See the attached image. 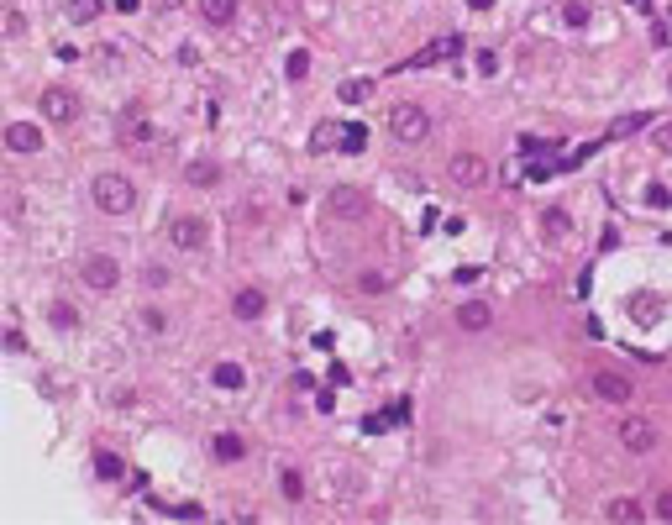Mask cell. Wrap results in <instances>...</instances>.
<instances>
[{"instance_id": "1", "label": "cell", "mask_w": 672, "mask_h": 525, "mask_svg": "<svg viewBox=\"0 0 672 525\" xmlns=\"http://www.w3.org/2000/svg\"><path fill=\"white\" fill-rule=\"evenodd\" d=\"M90 195H95V210H105V216H126V210L137 205V189H131L121 174H100L90 184Z\"/></svg>"}, {"instance_id": "2", "label": "cell", "mask_w": 672, "mask_h": 525, "mask_svg": "<svg viewBox=\"0 0 672 525\" xmlns=\"http://www.w3.org/2000/svg\"><path fill=\"white\" fill-rule=\"evenodd\" d=\"M389 137H400V142H426V137H431V116H426V105H410V100L389 105Z\"/></svg>"}, {"instance_id": "3", "label": "cell", "mask_w": 672, "mask_h": 525, "mask_svg": "<svg viewBox=\"0 0 672 525\" xmlns=\"http://www.w3.org/2000/svg\"><path fill=\"white\" fill-rule=\"evenodd\" d=\"M326 210L341 221H362L373 210V200H368V189H357V184H336L331 195H326Z\"/></svg>"}, {"instance_id": "4", "label": "cell", "mask_w": 672, "mask_h": 525, "mask_svg": "<svg viewBox=\"0 0 672 525\" xmlns=\"http://www.w3.org/2000/svg\"><path fill=\"white\" fill-rule=\"evenodd\" d=\"M42 116L58 121V127L79 121V95H74L69 84H48V89H42Z\"/></svg>"}, {"instance_id": "5", "label": "cell", "mask_w": 672, "mask_h": 525, "mask_svg": "<svg viewBox=\"0 0 672 525\" xmlns=\"http://www.w3.org/2000/svg\"><path fill=\"white\" fill-rule=\"evenodd\" d=\"M447 174H452V184H462V189H483L489 184V158H478V153H452Z\"/></svg>"}, {"instance_id": "6", "label": "cell", "mask_w": 672, "mask_h": 525, "mask_svg": "<svg viewBox=\"0 0 672 525\" xmlns=\"http://www.w3.org/2000/svg\"><path fill=\"white\" fill-rule=\"evenodd\" d=\"M79 273H84V284H90V289H100V294L121 284V263L111 258V252H90V258L79 263Z\"/></svg>"}, {"instance_id": "7", "label": "cell", "mask_w": 672, "mask_h": 525, "mask_svg": "<svg viewBox=\"0 0 672 525\" xmlns=\"http://www.w3.org/2000/svg\"><path fill=\"white\" fill-rule=\"evenodd\" d=\"M169 242L179 252H200L205 242H211V226H205L200 216H179V221H169Z\"/></svg>"}, {"instance_id": "8", "label": "cell", "mask_w": 672, "mask_h": 525, "mask_svg": "<svg viewBox=\"0 0 672 525\" xmlns=\"http://www.w3.org/2000/svg\"><path fill=\"white\" fill-rule=\"evenodd\" d=\"M620 441H625V452H657V426L646 415H631V420H620Z\"/></svg>"}, {"instance_id": "9", "label": "cell", "mask_w": 672, "mask_h": 525, "mask_svg": "<svg viewBox=\"0 0 672 525\" xmlns=\"http://www.w3.org/2000/svg\"><path fill=\"white\" fill-rule=\"evenodd\" d=\"M152 137H158V127H152L142 110H126V116H121V142H126V148H152Z\"/></svg>"}, {"instance_id": "10", "label": "cell", "mask_w": 672, "mask_h": 525, "mask_svg": "<svg viewBox=\"0 0 672 525\" xmlns=\"http://www.w3.org/2000/svg\"><path fill=\"white\" fill-rule=\"evenodd\" d=\"M593 394L610 399V405H625V399H631V378L614 373V368H599V373H593Z\"/></svg>"}, {"instance_id": "11", "label": "cell", "mask_w": 672, "mask_h": 525, "mask_svg": "<svg viewBox=\"0 0 672 525\" xmlns=\"http://www.w3.org/2000/svg\"><path fill=\"white\" fill-rule=\"evenodd\" d=\"M452 53H462V37H436L431 48H421L415 58H404V69H431V63H447Z\"/></svg>"}, {"instance_id": "12", "label": "cell", "mask_w": 672, "mask_h": 525, "mask_svg": "<svg viewBox=\"0 0 672 525\" xmlns=\"http://www.w3.org/2000/svg\"><path fill=\"white\" fill-rule=\"evenodd\" d=\"M6 142H11V153H37V148H42V131L32 127V121H11V127H6Z\"/></svg>"}, {"instance_id": "13", "label": "cell", "mask_w": 672, "mask_h": 525, "mask_svg": "<svg viewBox=\"0 0 672 525\" xmlns=\"http://www.w3.org/2000/svg\"><path fill=\"white\" fill-rule=\"evenodd\" d=\"M489 320H494V310L483 305V299H462L457 305V326L462 331H489Z\"/></svg>"}, {"instance_id": "14", "label": "cell", "mask_w": 672, "mask_h": 525, "mask_svg": "<svg viewBox=\"0 0 672 525\" xmlns=\"http://www.w3.org/2000/svg\"><path fill=\"white\" fill-rule=\"evenodd\" d=\"M200 16L211 21V27H231V21H237V0H200Z\"/></svg>"}, {"instance_id": "15", "label": "cell", "mask_w": 672, "mask_h": 525, "mask_svg": "<svg viewBox=\"0 0 672 525\" xmlns=\"http://www.w3.org/2000/svg\"><path fill=\"white\" fill-rule=\"evenodd\" d=\"M641 515L646 510L635 505V499H610V505H604V520H614V525H635Z\"/></svg>"}, {"instance_id": "16", "label": "cell", "mask_w": 672, "mask_h": 525, "mask_svg": "<svg viewBox=\"0 0 672 525\" xmlns=\"http://www.w3.org/2000/svg\"><path fill=\"white\" fill-rule=\"evenodd\" d=\"M184 179H190V184H195V189H211V184H216V179H221V169H216V163H205V158H195V163H190V169H184Z\"/></svg>"}, {"instance_id": "17", "label": "cell", "mask_w": 672, "mask_h": 525, "mask_svg": "<svg viewBox=\"0 0 672 525\" xmlns=\"http://www.w3.org/2000/svg\"><path fill=\"white\" fill-rule=\"evenodd\" d=\"M231 310H237L242 320H258L263 316V294H258V289H242V294L231 299Z\"/></svg>"}, {"instance_id": "18", "label": "cell", "mask_w": 672, "mask_h": 525, "mask_svg": "<svg viewBox=\"0 0 672 525\" xmlns=\"http://www.w3.org/2000/svg\"><path fill=\"white\" fill-rule=\"evenodd\" d=\"M336 148L341 153H362V148H368V131H362L357 121H341V142H336Z\"/></svg>"}, {"instance_id": "19", "label": "cell", "mask_w": 672, "mask_h": 525, "mask_svg": "<svg viewBox=\"0 0 672 525\" xmlns=\"http://www.w3.org/2000/svg\"><path fill=\"white\" fill-rule=\"evenodd\" d=\"M541 231H546V237H567V231H572L567 210H562V205H552V210H546V216H541Z\"/></svg>"}, {"instance_id": "20", "label": "cell", "mask_w": 672, "mask_h": 525, "mask_svg": "<svg viewBox=\"0 0 672 525\" xmlns=\"http://www.w3.org/2000/svg\"><path fill=\"white\" fill-rule=\"evenodd\" d=\"M646 121H652V116H646V110H635V116H620V121H614V127H610V137H631V131H641Z\"/></svg>"}, {"instance_id": "21", "label": "cell", "mask_w": 672, "mask_h": 525, "mask_svg": "<svg viewBox=\"0 0 672 525\" xmlns=\"http://www.w3.org/2000/svg\"><path fill=\"white\" fill-rule=\"evenodd\" d=\"M368 95H373V84H368V79H347V84H341V100H347V105H362Z\"/></svg>"}, {"instance_id": "22", "label": "cell", "mask_w": 672, "mask_h": 525, "mask_svg": "<svg viewBox=\"0 0 672 525\" xmlns=\"http://www.w3.org/2000/svg\"><path fill=\"white\" fill-rule=\"evenodd\" d=\"M211 378H216V384H221V389H242V378H247V373H242L237 363H221V368H216Z\"/></svg>"}, {"instance_id": "23", "label": "cell", "mask_w": 672, "mask_h": 525, "mask_svg": "<svg viewBox=\"0 0 672 525\" xmlns=\"http://www.w3.org/2000/svg\"><path fill=\"white\" fill-rule=\"evenodd\" d=\"M331 142H341V137H336V121H321V127H315V137H310V148H315V153H326Z\"/></svg>"}, {"instance_id": "24", "label": "cell", "mask_w": 672, "mask_h": 525, "mask_svg": "<svg viewBox=\"0 0 672 525\" xmlns=\"http://www.w3.org/2000/svg\"><path fill=\"white\" fill-rule=\"evenodd\" d=\"M95 473L100 478H121V457L116 452H95Z\"/></svg>"}, {"instance_id": "25", "label": "cell", "mask_w": 672, "mask_h": 525, "mask_svg": "<svg viewBox=\"0 0 672 525\" xmlns=\"http://www.w3.org/2000/svg\"><path fill=\"white\" fill-rule=\"evenodd\" d=\"M216 457H221V462H237V457H242V441H237V436H216Z\"/></svg>"}, {"instance_id": "26", "label": "cell", "mask_w": 672, "mask_h": 525, "mask_svg": "<svg viewBox=\"0 0 672 525\" xmlns=\"http://www.w3.org/2000/svg\"><path fill=\"white\" fill-rule=\"evenodd\" d=\"M284 74H289V79H305V74H310V53H289Z\"/></svg>"}, {"instance_id": "27", "label": "cell", "mask_w": 672, "mask_h": 525, "mask_svg": "<svg viewBox=\"0 0 672 525\" xmlns=\"http://www.w3.org/2000/svg\"><path fill=\"white\" fill-rule=\"evenodd\" d=\"M69 16H74V21H95V16H100V0H74Z\"/></svg>"}, {"instance_id": "28", "label": "cell", "mask_w": 672, "mask_h": 525, "mask_svg": "<svg viewBox=\"0 0 672 525\" xmlns=\"http://www.w3.org/2000/svg\"><path fill=\"white\" fill-rule=\"evenodd\" d=\"M562 21H567V27H583V21H588V6H583V0H567V6H562Z\"/></svg>"}, {"instance_id": "29", "label": "cell", "mask_w": 672, "mask_h": 525, "mask_svg": "<svg viewBox=\"0 0 672 525\" xmlns=\"http://www.w3.org/2000/svg\"><path fill=\"white\" fill-rule=\"evenodd\" d=\"M646 205H657V210H662V205H672V195H667V184H652V189H646Z\"/></svg>"}, {"instance_id": "30", "label": "cell", "mask_w": 672, "mask_h": 525, "mask_svg": "<svg viewBox=\"0 0 672 525\" xmlns=\"http://www.w3.org/2000/svg\"><path fill=\"white\" fill-rule=\"evenodd\" d=\"M53 320H58L63 331H74V320H79V316H74V310H69V305H63V299H58V305H53Z\"/></svg>"}, {"instance_id": "31", "label": "cell", "mask_w": 672, "mask_h": 525, "mask_svg": "<svg viewBox=\"0 0 672 525\" xmlns=\"http://www.w3.org/2000/svg\"><path fill=\"white\" fill-rule=\"evenodd\" d=\"M389 426H394L389 415H368V420H362V431H368V436H378V431H389Z\"/></svg>"}, {"instance_id": "32", "label": "cell", "mask_w": 672, "mask_h": 525, "mask_svg": "<svg viewBox=\"0 0 672 525\" xmlns=\"http://www.w3.org/2000/svg\"><path fill=\"white\" fill-rule=\"evenodd\" d=\"M652 515H657V520H672V494H657V505H652Z\"/></svg>"}, {"instance_id": "33", "label": "cell", "mask_w": 672, "mask_h": 525, "mask_svg": "<svg viewBox=\"0 0 672 525\" xmlns=\"http://www.w3.org/2000/svg\"><path fill=\"white\" fill-rule=\"evenodd\" d=\"M389 420H394V426H400V420H410V399H394V405H389Z\"/></svg>"}, {"instance_id": "34", "label": "cell", "mask_w": 672, "mask_h": 525, "mask_svg": "<svg viewBox=\"0 0 672 525\" xmlns=\"http://www.w3.org/2000/svg\"><path fill=\"white\" fill-rule=\"evenodd\" d=\"M284 494H289V499H300V494H305V484H300V473H284Z\"/></svg>"}, {"instance_id": "35", "label": "cell", "mask_w": 672, "mask_h": 525, "mask_svg": "<svg viewBox=\"0 0 672 525\" xmlns=\"http://www.w3.org/2000/svg\"><path fill=\"white\" fill-rule=\"evenodd\" d=\"M652 142H657L662 153H672V121H667V127H657V137H652Z\"/></svg>"}, {"instance_id": "36", "label": "cell", "mask_w": 672, "mask_h": 525, "mask_svg": "<svg viewBox=\"0 0 672 525\" xmlns=\"http://www.w3.org/2000/svg\"><path fill=\"white\" fill-rule=\"evenodd\" d=\"M468 6H473V11H489V6H494V0H468Z\"/></svg>"}, {"instance_id": "37", "label": "cell", "mask_w": 672, "mask_h": 525, "mask_svg": "<svg viewBox=\"0 0 672 525\" xmlns=\"http://www.w3.org/2000/svg\"><path fill=\"white\" fill-rule=\"evenodd\" d=\"M163 6H179V0H163Z\"/></svg>"}]
</instances>
